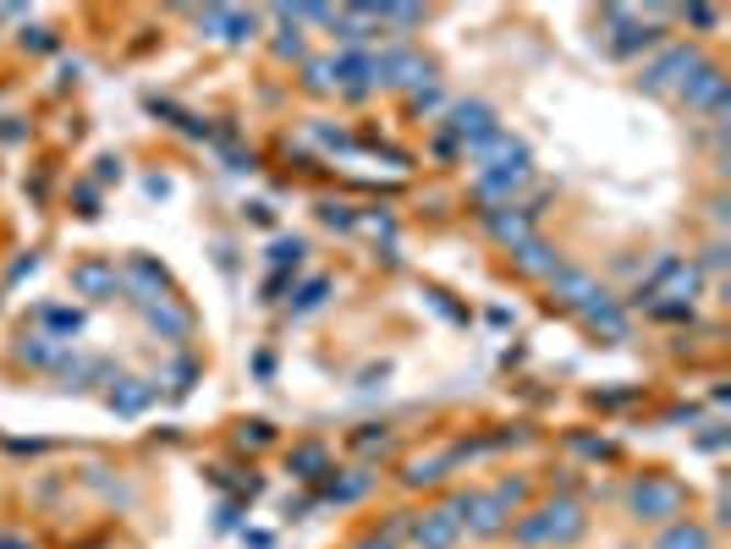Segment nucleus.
<instances>
[{"label": "nucleus", "mask_w": 731, "mask_h": 549, "mask_svg": "<svg viewBox=\"0 0 731 549\" xmlns=\"http://www.w3.org/2000/svg\"><path fill=\"white\" fill-rule=\"evenodd\" d=\"M583 533H589V516H583V505L567 500V494L534 505V511L512 527V538L528 544V549H567V544H578Z\"/></svg>", "instance_id": "1"}, {"label": "nucleus", "mask_w": 731, "mask_h": 549, "mask_svg": "<svg viewBox=\"0 0 731 549\" xmlns=\"http://www.w3.org/2000/svg\"><path fill=\"white\" fill-rule=\"evenodd\" d=\"M682 505H687L682 483H676V478H660V472H643V478L627 489V511H632L638 522H671V516H682Z\"/></svg>", "instance_id": "2"}, {"label": "nucleus", "mask_w": 731, "mask_h": 549, "mask_svg": "<svg viewBox=\"0 0 731 549\" xmlns=\"http://www.w3.org/2000/svg\"><path fill=\"white\" fill-rule=\"evenodd\" d=\"M698 67H704V50H698V45H660V56L643 67L638 83H643L649 94H671V89H682Z\"/></svg>", "instance_id": "3"}, {"label": "nucleus", "mask_w": 731, "mask_h": 549, "mask_svg": "<svg viewBox=\"0 0 731 549\" xmlns=\"http://www.w3.org/2000/svg\"><path fill=\"white\" fill-rule=\"evenodd\" d=\"M605 28H610V56H638V50H654L660 45V23L654 18H638L627 7H605Z\"/></svg>", "instance_id": "4"}, {"label": "nucleus", "mask_w": 731, "mask_h": 549, "mask_svg": "<svg viewBox=\"0 0 731 549\" xmlns=\"http://www.w3.org/2000/svg\"><path fill=\"white\" fill-rule=\"evenodd\" d=\"M468 160L479 165V171H534V160H528V144L523 138H512V133H490V138H479L473 149H468Z\"/></svg>", "instance_id": "5"}, {"label": "nucleus", "mask_w": 731, "mask_h": 549, "mask_svg": "<svg viewBox=\"0 0 731 549\" xmlns=\"http://www.w3.org/2000/svg\"><path fill=\"white\" fill-rule=\"evenodd\" d=\"M452 516L468 527V533H479V538H501L512 522H506V511L495 505V494H484V489H468V494H457L452 500Z\"/></svg>", "instance_id": "6"}, {"label": "nucleus", "mask_w": 731, "mask_h": 549, "mask_svg": "<svg viewBox=\"0 0 731 549\" xmlns=\"http://www.w3.org/2000/svg\"><path fill=\"white\" fill-rule=\"evenodd\" d=\"M676 94H682V105H687L693 116H726V72H720L715 61H704Z\"/></svg>", "instance_id": "7"}, {"label": "nucleus", "mask_w": 731, "mask_h": 549, "mask_svg": "<svg viewBox=\"0 0 731 549\" xmlns=\"http://www.w3.org/2000/svg\"><path fill=\"white\" fill-rule=\"evenodd\" d=\"M375 78L380 83H397V89H430L435 78H430V61H419L413 50H402V45H391V50H380L375 56Z\"/></svg>", "instance_id": "8"}, {"label": "nucleus", "mask_w": 731, "mask_h": 549, "mask_svg": "<svg viewBox=\"0 0 731 549\" xmlns=\"http://www.w3.org/2000/svg\"><path fill=\"white\" fill-rule=\"evenodd\" d=\"M446 116H452V122H446V127H452V144H457L462 155H468L479 138H490V133H495V111H490L484 100H457Z\"/></svg>", "instance_id": "9"}, {"label": "nucleus", "mask_w": 731, "mask_h": 549, "mask_svg": "<svg viewBox=\"0 0 731 549\" xmlns=\"http://www.w3.org/2000/svg\"><path fill=\"white\" fill-rule=\"evenodd\" d=\"M198 28H209V34H215V39H226V45H248V39H259V12L204 7V12H198Z\"/></svg>", "instance_id": "10"}, {"label": "nucleus", "mask_w": 731, "mask_h": 549, "mask_svg": "<svg viewBox=\"0 0 731 549\" xmlns=\"http://www.w3.org/2000/svg\"><path fill=\"white\" fill-rule=\"evenodd\" d=\"M330 78H335V89H346L352 100H363L380 78H375V56L369 50H341L335 61H330Z\"/></svg>", "instance_id": "11"}, {"label": "nucleus", "mask_w": 731, "mask_h": 549, "mask_svg": "<svg viewBox=\"0 0 731 549\" xmlns=\"http://www.w3.org/2000/svg\"><path fill=\"white\" fill-rule=\"evenodd\" d=\"M72 291H78V297H89V302H111V297L122 291V270H116V264H105V259H89V264H78V270H72Z\"/></svg>", "instance_id": "12"}, {"label": "nucleus", "mask_w": 731, "mask_h": 549, "mask_svg": "<svg viewBox=\"0 0 731 549\" xmlns=\"http://www.w3.org/2000/svg\"><path fill=\"white\" fill-rule=\"evenodd\" d=\"M138 308H144V319L160 341H187L193 335V313L176 308V297H155V302H138Z\"/></svg>", "instance_id": "13"}, {"label": "nucleus", "mask_w": 731, "mask_h": 549, "mask_svg": "<svg viewBox=\"0 0 731 549\" xmlns=\"http://www.w3.org/2000/svg\"><path fill=\"white\" fill-rule=\"evenodd\" d=\"M484 226H490V237H495L501 248H523V242L534 237V215H528L523 204H506V209H484Z\"/></svg>", "instance_id": "14"}, {"label": "nucleus", "mask_w": 731, "mask_h": 549, "mask_svg": "<svg viewBox=\"0 0 731 549\" xmlns=\"http://www.w3.org/2000/svg\"><path fill=\"white\" fill-rule=\"evenodd\" d=\"M462 538V522L452 516V511H424V516H413V544L419 549H452Z\"/></svg>", "instance_id": "15"}, {"label": "nucleus", "mask_w": 731, "mask_h": 549, "mask_svg": "<svg viewBox=\"0 0 731 549\" xmlns=\"http://www.w3.org/2000/svg\"><path fill=\"white\" fill-rule=\"evenodd\" d=\"M550 291H556L567 308H578V313H583L589 302L605 297V286H594V275H583V270H556V275H550Z\"/></svg>", "instance_id": "16"}, {"label": "nucleus", "mask_w": 731, "mask_h": 549, "mask_svg": "<svg viewBox=\"0 0 731 549\" xmlns=\"http://www.w3.org/2000/svg\"><path fill=\"white\" fill-rule=\"evenodd\" d=\"M512 259H517L523 275H539V281H550V275L561 270V259H556V248H550L545 237H528L523 248H512Z\"/></svg>", "instance_id": "17"}, {"label": "nucleus", "mask_w": 731, "mask_h": 549, "mask_svg": "<svg viewBox=\"0 0 731 549\" xmlns=\"http://www.w3.org/2000/svg\"><path fill=\"white\" fill-rule=\"evenodd\" d=\"M583 319H589L605 341H627V308H621L610 291H605L599 302H589V308H583Z\"/></svg>", "instance_id": "18"}, {"label": "nucleus", "mask_w": 731, "mask_h": 549, "mask_svg": "<svg viewBox=\"0 0 731 549\" xmlns=\"http://www.w3.org/2000/svg\"><path fill=\"white\" fill-rule=\"evenodd\" d=\"M67 341H56V335H23V346H18V357L23 363H34V368H61L67 363Z\"/></svg>", "instance_id": "19"}, {"label": "nucleus", "mask_w": 731, "mask_h": 549, "mask_svg": "<svg viewBox=\"0 0 731 549\" xmlns=\"http://www.w3.org/2000/svg\"><path fill=\"white\" fill-rule=\"evenodd\" d=\"M149 401H155V385H144V379H122V385L105 396V407H111V412H122V418H138Z\"/></svg>", "instance_id": "20"}, {"label": "nucleus", "mask_w": 731, "mask_h": 549, "mask_svg": "<svg viewBox=\"0 0 731 549\" xmlns=\"http://www.w3.org/2000/svg\"><path fill=\"white\" fill-rule=\"evenodd\" d=\"M286 467H292V478L313 483V478H324V472H330V450H324V445H297V450L286 456Z\"/></svg>", "instance_id": "21"}, {"label": "nucleus", "mask_w": 731, "mask_h": 549, "mask_svg": "<svg viewBox=\"0 0 731 549\" xmlns=\"http://www.w3.org/2000/svg\"><path fill=\"white\" fill-rule=\"evenodd\" d=\"M654 549H715V538H709V527H698V522H676V527H665V533L654 538Z\"/></svg>", "instance_id": "22"}, {"label": "nucleus", "mask_w": 731, "mask_h": 549, "mask_svg": "<svg viewBox=\"0 0 731 549\" xmlns=\"http://www.w3.org/2000/svg\"><path fill=\"white\" fill-rule=\"evenodd\" d=\"M452 461H457L452 450H446V456H430V461H413V467L402 472V483H408V489H435V483H446Z\"/></svg>", "instance_id": "23"}, {"label": "nucleus", "mask_w": 731, "mask_h": 549, "mask_svg": "<svg viewBox=\"0 0 731 549\" xmlns=\"http://www.w3.org/2000/svg\"><path fill=\"white\" fill-rule=\"evenodd\" d=\"M39 319H45V324H50V330H45V335H56V341H67V346H72V335H78V330H83V313H78V308H45V313H39Z\"/></svg>", "instance_id": "24"}, {"label": "nucleus", "mask_w": 731, "mask_h": 549, "mask_svg": "<svg viewBox=\"0 0 731 549\" xmlns=\"http://www.w3.org/2000/svg\"><path fill=\"white\" fill-rule=\"evenodd\" d=\"M363 489H369V472H346V478H330V489H324V494H330L335 505H352Z\"/></svg>", "instance_id": "25"}, {"label": "nucleus", "mask_w": 731, "mask_h": 549, "mask_svg": "<svg viewBox=\"0 0 731 549\" xmlns=\"http://www.w3.org/2000/svg\"><path fill=\"white\" fill-rule=\"evenodd\" d=\"M275 56H281V61H297V56H302V28L286 23V18H281V34H275Z\"/></svg>", "instance_id": "26"}, {"label": "nucleus", "mask_w": 731, "mask_h": 549, "mask_svg": "<svg viewBox=\"0 0 731 549\" xmlns=\"http://www.w3.org/2000/svg\"><path fill=\"white\" fill-rule=\"evenodd\" d=\"M302 89H308V94H330V89H335V78H330V61H308V78H302Z\"/></svg>", "instance_id": "27"}, {"label": "nucleus", "mask_w": 731, "mask_h": 549, "mask_svg": "<svg viewBox=\"0 0 731 549\" xmlns=\"http://www.w3.org/2000/svg\"><path fill=\"white\" fill-rule=\"evenodd\" d=\"M319 220L335 226V231H352V226H357V215H352L346 204H319Z\"/></svg>", "instance_id": "28"}, {"label": "nucleus", "mask_w": 731, "mask_h": 549, "mask_svg": "<svg viewBox=\"0 0 731 549\" xmlns=\"http://www.w3.org/2000/svg\"><path fill=\"white\" fill-rule=\"evenodd\" d=\"M297 259H302V242H297V237H281V242L270 248V264H275V270H286V264H297Z\"/></svg>", "instance_id": "29"}, {"label": "nucleus", "mask_w": 731, "mask_h": 549, "mask_svg": "<svg viewBox=\"0 0 731 549\" xmlns=\"http://www.w3.org/2000/svg\"><path fill=\"white\" fill-rule=\"evenodd\" d=\"M193 374H198V368H193V357H176V363H171V390H176V396H187V390H193Z\"/></svg>", "instance_id": "30"}, {"label": "nucleus", "mask_w": 731, "mask_h": 549, "mask_svg": "<svg viewBox=\"0 0 731 549\" xmlns=\"http://www.w3.org/2000/svg\"><path fill=\"white\" fill-rule=\"evenodd\" d=\"M324 291H330V281H308V286H302V297H297V313H313V308L324 302Z\"/></svg>", "instance_id": "31"}, {"label": "nucleus", "mask_w": 731, "mask_h": 549, "mask_svg": "<svg viewBox=\"0 0 731 549\" xmlns=\"http://www.w3.org/2000/svg\"><path fill=\"white\" fill-rule=\"evenodd\" d=\"M23 50H56V34L50 28H23Z\"/></svg>", "instance_id": "32"}, {"label": "nucleus", "mask_w": 731, "mask_h": 549, "mask_svg": "<svg viewBox=\"0 0 731 549\" xmlns=\"http://www.w3.org/2000/svg\"><path fill=\"white\" fill-rule=\"evenodd\" d=\"M270 439H275V434H270V423H242V445H253V450H259V445H270Z\"/></svg>", "instance_id": "33"}, {"label": "nucleus", "mask_w": 731, "mask_h": 549, "mask_svg": "<svg viewBox=\"0 0 731 549\" xmlns=\"http://www.w3.org/2000/svg\"><path fill=\"white\" fill-rule=\"evenodd\" d=\"M34 270H39V253H28V259H18V264H12V275H7V286H18V281H28Z\"/></svg>", "instance_id": "34"}, {"label": "nucleus", "mask_w": 731, "mask_h": 549, "mask_svg": "<svg viewBox=\"0 0 731 549\" xmlns=\"http://www.w3.org/2000/svg\"><path fill=\"white\" fill-rule=\"evenodd\" d=\"M413 105H419L424 116H430V111H441V94H435V83H430V89H419V94H413Z\"/></svg>", "instance_id": "35"}, {"label": "nucleus", "mask_w": 731, "mask_h": 549, "mask_svg": "<svg viewBox=\"0 0 731 549\" xmlns=\"http://www.w3.org/2000/svg\"><path fill=\"white\" fill-rule=\"evenodd\" d=\"M698 445L704 450H720L726 445V423H709V434H698Z\"/></svg>", "instance_id": "36"}, {"label": "nucleus", "mask_w": 731, "mask_h": 549, "mask_svg": "<svg viewBox=\"0 0 731 549\" xmlns=\"http://www.w3.org/2000/svg\"><path fill=\"white\" fill-rule=\"evenodd\" d=\"M100 182H122V160H116V155L100 160Z\"/></svg>", "instance_id": "37"}, {"label": "nucleus", "mask_w": 731, "mask_h": 549, "mask_svg": "<svg viewBox=\"0 0 731 549\" xmlns=\"http://www.w3.org/2000/svg\"><path fill=\"white\" fill-rule=\"evenodd\" d=\"M693 28H715V12H704V7H693V12H682Z\"/></svg>", "instance_id": "38"}, {"label": "nucleus", "mask_w": 731, "mask_h": 549, "mask_svg": "<svg viewBox=\"0 0 731 549\" xmlns=\"http://www.w3.org/2000/svg\"><path fill=\"white\" fill-rule=\"evenodd\" d=\"M720 264H726V248L709 242V248H704V270H720Z\"/></svg>", "instance_id": "39"}, {"label": "nucleus", "mask_w": 731, "mask_h": 549, "mask_svg": "<svg viewBox=\"0 0 731 549\" xmlns=\"http://www.w3.org/2000/svg\"><path fill=\"white\" fill-rule=\"evenodd\" d=\"M352 549H391V544H386V538H357Z\"/></svg>", "instance_id": "40"}, {"label": "nucleus", "mask_w": 731, "mask_h": 549, "mask_svg": "<svg viewBox=\"0 0 731 549\" xmlns=\"http://www.w3.org/2000/svg\"><path fill=\"white\" fill-rule=\"evenodd\" d=\"M0 549H28V544H18V538H0Z\"/></svg>", "instance_id": "41"}]
</instances>
